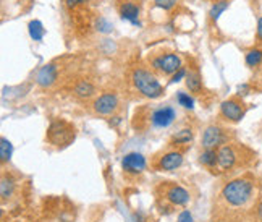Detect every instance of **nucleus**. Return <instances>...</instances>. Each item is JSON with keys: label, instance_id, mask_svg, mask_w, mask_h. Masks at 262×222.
Segmentation results:
<instances>
[{"label": "nucleus", "instance_id": "obj_3", "mask_svg": "<svg viewBox=\"0 0 262 222\" xmlns=\"http://www.w3.org/2000/svg\"><path fill=\"white\" fill-rule=\"evenodd\" d=\"M47 140L57 148H65L75 140V127L65 120H55L47 128Z\"/></svg>", "mask_w": 262, "mask_h": 222}, {"label": "nucleus", "instance_id": "obj_10", "mask_svg": "<svg viewBox=\"0 0 262 222\" xmlns=\"http://www.w3.org/2000/svg\"><path fill=\"white\" fill-rule=\"evenodd\" d=\"M225 143V132L220 127L217 125H210L204 130L202 135V146L206 149H215L220 145Z\"/></svg>", "mask_w": 262, "mask_h": 222}, {"label": "nucleus", "instance_id": "obj_21", "mask_svg": "<svg viewBox=\"0 0 262 222\" xmlns=\"http://www.w3.org/2000/svg\"><path fill=\"white\" fill-rule=\"evenodd\" d=\"M13 154V145L7 138H0V161L7 162L12 159Z\"/></svg>", "mask_w": 262, "mask_h": 222}, {"label": "nucleus", "instance_id": "obj_15", "mask_svg": "<svg viewBox=\"0 0 262 222\" xmlns=\"http://www.w3.org/2000/svg\"><path fill=\"white\" fill-rule=\"evenodd\" d=\"M73 92H75V96L79 97V99H89L96 94V86H94L91 81H86V80H81L75 84V88H73Z\"/></svg>", "mask_w": 262, "mask_h": 222}, {"label": "nucleus", "instance_id": "obj_4", "mask_svg": "<svg viewBox=\"0 0 262 222\" xmlns=\"http://www.w3.org/2000/svg\"><path fill=\"white\" fill-rule=\"evenodd\" d=\"M144 0H116V12L121 20L129 21L131 25L141 26L140 17L143 12Z\"/></svg>", "mask_w": 262, "mask_h": 222}, {"label": "nucleus", "instance_id": "obj_32", "mask_svg": "<svg viewBox=\"0 0 262 222\" xmlns=\"http://www.w3.org/2000/svg\"><path fill=\"white\" fill-rule=\"evenodd\" d=\"M215 2H218V0H215Z\"/></svg>", "mask_w": 262, "mask_h": 222}, {"label": "nucleus", "instance_id": "obj_13", "mask_svg": "<svg viewBox=\"0 0 262 222\" xmlns=\"http://www.w3.org/2000/svg\"><path fill=\"white\" fill-rule=\"evenodd\" d=\"M181 164H183V154L178 153V151H172V153H167L162 159H160L159 167L162 170H175L178 169Z\"/></svg>", "mask_w": 262, "mask_h": 222}, {"label": "nucleus", "instance_id": "obj_12", "mask_svg": "<svg viewBox=\"0 0 262 222\" xmlns=\"http://www.w3.org/2000/svg\"><path fill=\"white\" fill-rule=\"evenodd\" d=\"M238 154L235 151V148L230 145H225L218 149V166L222 170H228L236 164Z\"/></svg>", "mask_w": 262, "mask_h": 222}, {"label": "nucleus", "instance_id": "obj_6", "mask_svg": "<svg viewBox=\"0 0 262 222\" xmlns=\"http://www.w3.org/2000/svg\"><path fill=\"white\" fill-rule=\"evenodd\" d=\"M92 109L99 116H112L118 109V97L113 92H104V94L96 97V101L92 102Z\"/></svg>", "mask_w": 262, "mask_h": 222}, {"label": "nucleus", "instance_id": "obj_31", "mask_svg": "<svg viewBox=\"0 0 262 222\" xmlns=\"http://www.w3.org/2000/svg\"><path fill=\"white\" fill-rule=\"evenodd\" d=\"M257 217H259V220L262 222V201H260L259 206H257Z\"/></svg>", "mask_w": 262, "mask_h": 222}, {"label": "nucleus", "instance_id": "obj_24", "mask_svg": "<svg viewBox=\"0 0 262 222\" xmlns=\"http://www.w3.org/2000/svg\"><path fill=\"white\" fill-rule=\"evenodd\" d=\"M15 190V185L10 178H2V183H0V193H2V198H9L12 196V193Z\"/></svg>", "mask_w": 262, "mask_h": 222}, {"label": "nucleus", "instance_id": "obj_18", "mask_svg": "<svg viewBox=\"0 0 262 222\" xmlns=\"http://www.w3.org/2000/svg\"><path fill=\"white\" fill-rule=\"evenodd\" d=\"M228 5H230V4L227 2V0H218V2H214L212 7H210V10H209L210 20H212L214 23H215V21H217L218 18H220L222 13L228 9Z\"/></svg>", "mask_w": 262, "mask_h": 222}, {"label": "nucleus", "instance_id": "obj_29", "mask_svg": "<svg viewBox=\"0 0 262 222\" xmlns=\"http://www.w3.org/2000/svg\"><path fill=\"white\" fill-rule=\"evenodd\" d=\"M178 222H194V219L189 211H181L178 216Z\"/></svg>", "mask_w": 262, "mask_h": 222}, {"label": "nucleus", "instance_id": "obj_23", "mask_svg": "<svg viewBox=\"0 0 262 222\" xmlns=\"http://www.w3.org/2000/svg\"><path fill=\"white\" fill-rule=\"evenodd\" d=\"M177 101H178V104L181 107H185V109L191 110L193 107H194V99L189 96V94H186V92H183V91L177 92Z\"/></svg>", "mask_w": 262, "mask_h": 222}, {"label": "nucleus", "instance_id": "obj_26", "mask_svg": "<svg viewBox=\"0 0 262 222\" xmlns=\"http://www.w3.org/2000/svg\"><path fill=\"white\" fill-rule=\"evenodd\" d=\"M63 2H65V7H67L68 10H75V9H78V7L89 4L91 0H63Z\"/></svg>", "mask_w": 262, "mask_h": 222}, {"label": "nucleus", "instance_id": "obj_19", "mask_svg": "<svg viewBox=\"0 0 262 222\" xmlns=\"http://www.w3.org/2000/svg\"><path fill=\"white\" fill-rule=\"evenodd\" d=\"M244 60H246V65L247 67H257L260 65V62H262V49H251V51H247L246 57H244Z\"/></svg>", "mask_w": 262, "mask_h": 222}, {"label": "nucleus", "instance_id": "obj_16", "mask_svg": "<svg viewBox=\"0 0 262 222\" xmlns=\"http://www.w3.org/2000/svg\"><path fill=\"white\" fill-rule=\"evenodd\" d=\"M186 86L188 89L194 92V94H201L202 91V80L198 70H191L186 73Z\"/></svg>", "mask_w": 262, "mask_h": 222}, {"label": "nucleus", "instance_id": "obj_27", "mask_svg": "<svg viewBox=\"0 0 262 222\" xmlns=\"http://www.w3.org/2000/svg\"><path fill=\"white\" fill-rule=\"evenodd\" d=\"M97 30L102 31V33H108V31L112 30V25L108 23V21H105L104 18H100V20L97 21Z\"/></svg>", "mask_w": 262, "mask_h": 222}, {"label": "nucleus", "instance_id": "obj_30", "mask_svg": "<svg viewBox=\"0 0 262 222\" xmlns=\"http://www.w3.org/2000/svg\"><path fill=\"white\" fill-rule=\"evenodd\" d=\"M256 33H257V39L262 41V17L257 20V30H256Z\"/></svg>", "mask_w": 262, "mask_h": 222}, {"label": "nucleus", "instance_id": "obj_2", "mask_svg": "<svg viewBox=\"0 0 262 222\" xmlns=\"http://www.w3.org/2000/svg\"><path fill=\"white\" fill-rule=\"evenodd\" d=\"M131 81H133L135 88L141 92L143 96L149 99H157L164 94L162 84L159 83V80L151 73V71L144 68H136L131 75Z\"/></svg>", "mask_w": 262, "mask_h": 222}, {"label": "nucleus", "instance_id": "obj_7", "mask_svg": "<svg viewBox=\"0 0 262 222\" xmlns=\"http://www.w3.org/2000/svg\"><path fill=\"white\" fill-rule=\"evenodd\" d=\"M175 119H177V112L172 105H162L159 109H154L151 114V124L156 128H167L170 127Z\"/></svg>", "mask_w": 262, "mask_h": 222}, {"label": "nucleus", "instance_id": "obj_20", "mask_svg": "<svg viewBox=\"0 0 262 222\" xmlns=\"http://www.w3.org/2000/svg\"><path fill=\"white\" fill-rule=\"evenodd\" d=\"M199 161L204 166L214 167L215 164H218V151H215V149H206V151L201 154Z\"/></svg>", "mask_w": 262, "mask_h": 222}, {"label": "nucleus", "instance_id": "obj_28", "mask_svg": "<svg viewBox=\"0 0 262 222\" xmlns=\"http://www.w3.org/2000/svg\"><path fill=\"white\" fill-rule=\"evenodd\" d=\"M186 73H188V71H186L183 67H181V68L177 71V73L172 75V80H170V83H178V81L181 80V78H185V76H186Z\"/></svg>", "mask_w": 262, "mask_h": 222}, {"label": "nucleus", "instance_id": "obj_5", "mask_svg": "<svg viewBox=\"0 0 262 222\" xmlns=\"http://www.w3.org/2000/svg\"><path fill=\"white\" fill-rule=\"evenodd\" d=\"M151 65L156 70H160L164 75H175L181 68V59L177 54H165L152 59Z\"/></svg>", "mask_w": 262, "mask_h": 222}, {"label": "nucleus", "instance_id": "obj_17", "mask_svg": "<svg viewBox=\"0 0 262 222\" xmlns=\"http://www.w3.org/2000/svg\"><path fill=\"white\" fill-rule=\"evenodd\" d=\"M28 31H29V36L34 39V41H42L44 34H46V30H44V26L39 20H33L29 21L28 25Z\"/></svg>", "mask_w": 262, "mask_h": 222}, {"label": "nucleus", "instance_id": "obj_14", "mask_svg": "<svg viewBox=\"0 0 262 222\" xmlns=\"http://www.w3.org/2000/svg\"><path fill=\"white\" fill-rule=\"evenodd\" d=\"M167 199H169L172 204L183 206L189 201V193L181 187H172L167 191Z\"/></svg>", "mask_w": 262, "mask_h": 222}, {"label": "nucleus", "instance_id": "obj_22", "mask_svg": "<svg viewBox=\"0 0 262 222\" xmlns=\"http://www.w3.org/2000/svg\"><path fill=\"white\" fill-rule=\"evenodd\" d=\"M193 140V130L191 128H183V130H180L173 135L172 141L177 143V145H186V143H189Z\"/></svg>", "mask_w": 262, "mask_h": 222}, {"label": "nucleus", "instance_id": "obj_9", "mask_svg": "<svg viewBox=\"0 0 262 222\" xmlns=\"http://www.w3.org/2000/svg\"><path fill=\"white\" fill-rule=\"evenodd\" d=\"M146 157L141 154V153H128L123 156L121 159V167L125 172H128V174H141V172L146 169Z\"/></svg>", "mask_w": 262, "mask_h": 222}, {"label": "nucleus", "instance_id": "obj_11", "mask_svg": "<svg viewBox=\"0 0 262 222\" xmlns=\"http://www.w3.org/2000/svg\"><path fill=\"white\" fill-rule=\"evenodd\" d=\"M57 76H58V70L54 63H47V65H44L38 76H36V81L41 86V88H50L55 81H57Z\"/></svg>", "mask_w": 262, "mask_h": 222}, {"label": "nucleus", "instance_id": "obj_25", "mask_svg": "<svg viewBox=\"0 0 262 222\" xmlns=\"http://www.w3.org/2000/svg\"><path fill=\"white\" fill-rule=\"evenodd\" d=\"M152 2H154V7H157V9L170 12L172 9L177 7V4L180 2V0H152Z\"/></svg>", "mask_w": 262, "mask_h": 222}, {"label": "nucleus", "instance_id": "obj_1", "mask_svg": "<svg viewBox=\"0 0 262 222\" xmlns=\"http://www.w3.org/2000/svg\"><path fill=\"white\" fill-rule=\"evenodd\" d=\"M254 193V185L252 182L246 180V178H236V180H231L223 187L222 196L230 206L241 207L247 204V201L252 198Z\"/></svg>", "mask_w": 262, "mask_h": 222}, {"label": "nucleus", "instance_id": "obj_8", "mask_svg": "<svg viewBox=\"0 0 262 222\" xmlns=\"http://www.w3.org/2000/svg\"><path fill=\"white\" fill-rule=\"evenodd\" d=\"M220 114L225 120L236 124V122H241L244 117V107L238 99H227L220 104Z\"/></svg>", "mask_w": 262, "mask_h": 222}]
</instances>
